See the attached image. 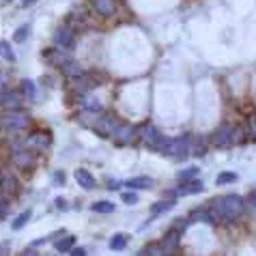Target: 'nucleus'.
I'll list each match as a JSON object with an SVG mask.
<instances>
[{
	"instance_id": "nucleus-1",
	"label": "nucleus",
	"mask_w": 256,
	"mask_h": 256,
	"mask_svg": "<svg viewBox=\"0 0 256 256\" xmlns=\"http://www.w3.org/2000/svg\"><path fill=\"white\" fill-rule=\"evenodd\" d=\"M243 207H246V198H241L237 194H228V196H222V198H215L211 203L209 211L213 217H220V220H226V222H235L243 213Z\"/></svg>"
},
{
	"instance_id": "nucleus-2",
	"label": "nucleus",
	"mask_w": 256,
	"mask_h": 256,
	"mask_svg": "<svg viewBox=\"0 0 256 256\" xmlns=\"http://www.w3.org/2000/svg\"><path fill=\"white\" fill-rule=\"evenodd\" d=\"M28 125H30L28 114L22 110H7V114H2V118H0V127L11 134L24 132V129H28Z\"/></svg>"
},
{
	"instance_id": "nucleus-11",
	"label": "nucleus",
	"mask_w": 256,
	"mask_h": 256,
	"mask_svg": "<svg viewBox=\"0 0 256 256\" xmlns=\"http://www.w3.org/2000/svg\"><path fill=\"white\" fill-rule=\"evenodd\" d=\"M43 56L47 58L52 65H58V67H63L67 61H71V56H69V50H61V47H50V50H43Z\"/></svg>"
},
{
	"instance_id": "nucleus-4",
	"label": "nucleus",
	"mask_w": 256,
	"mask_h": 256,
	"mask_svg": "<svg viewBox=\"0 0 256 256\" xmlns=\"http://www.w3.org/2000/svg\"><path fill=\"white\" fill-rule=\"evenodd\" d=\"M211 144L215 149H226V146L235 144V127L233 125H220L213 134H211Z\"/></svg>"
},
{
	"instance_id": "nucleus-12",
	"label": "nucleus",
	"mask_w": 256,
	"mask_h": 256,
	"mask_svg": "<svg viewBox=\"0 0 256 256\" xmlns=\"http://www.w3.org/2000/svg\"><path fill=\"white\" fill-rule=\"evenodd\" d=\"M0 189H2V194H4V196H13V194H18V189H20L18 179H15L13 174L4 172L2 177H0Z\"/></svg>"
},
{
	"instance_id": "nucleus-29",
	"label": "nucleus",
	"mask_w": 256,
	"mask_h": 256,
	"mask_svg": "<svg viewBox=\"0 0 256 256\" xmlns=\"http://www.w3.org/2000/svg\"><path fill=\"white\" fill-rule=\"evenodd\" d=\"M93 211H95V213H112V211H114V205H112V203H106V200H101V203H95V205H93Z\"/></svg>"
},
{
	"instance_id": "nucleus-26",
	"label": "nucleus",
	"mask_w": 256,
	"mask_h": 256,
	"mask_svg": "<svg viewBox=\"0 0 256 256\" xmlns=\"http://www.w3.org/2000/svg\"><path fill=\"white\" fill-rule=\"evenodd\" d=\"M0 56H2V58H7L9 63H15V52L11 50L9 41H0Z\"/></svg>"
},
{
	"instance_id": "nucleus-36",
	"label": "nucleus",
	"mask_w": 256,
	"mask_h": 256,
	"mask_svg": "<svg viewBox=\"0 0 256 256\" xmlns=\"http://www.w3.org/2000/svg\"><path fill=\"white\" fill-rule=\"evenodd\" d=\"M69 254H71V256H86V254H89V252H86V250L84 248H71V250H69Z\"/></svg>"
},
{
	"instance_id": "nucleus-33",
	"label": "nucleus",
	"mask_w": 256,
	"mask_h": 256,
	"mask_svg": "<svg viewBox=\"0 0 256 256\" xmlns=\"http://www.w3.org/2000/svg\"><path fill=\"white\" fill-rule=\"evenodd\" d=\"M237 181V174L235 172H222L217 177V185H226V183H235Z\"/></svg>"
},
{
	"instance_id": "nucleus-27",
	"label": "nucleus",
	"mask_w": 256,
	"mask_h": 256,
	"mask_svg": "<svg viewBox=\"0 0 256 256\" xmlns=\"http://www.w3.org/2000/svg\"><path fill=\"white\" fill-rule=\"evenodd\" d=\"M125 246H127V235H114L112 239H110V248L112 250H123Z\"/></svg>"
},
{
	"instance_id": "nucleus-42",
	"label": "nucleus",
	"mask_w": 256,
	"mask_h": 256,
	"mask_svg": "<svg viewBox=\"0 0 256 256\" xmlns=\"http://www.w3.org/2000/svg\"><path fill=\"white\" fill-rule=\"evenodd\" d=\"M0 254H7V243H2V246H0Z\"/></svg>"
},
{
	"instance_id": "nucleus-14",
	"label": "nucleus",
	"mask_w": 256,
	"mask_h": 256,
	"mask_svg": "<svg viewBox=\"0 0 256 256\" xmlns=\"http://www.w3.org/2000/svg\"><path fill=\"white\" fill-rule=\"evenodd\" d=\"M179 237H181L179 231H170L164 239H162V250H164V254H170L179 248Z\"/></svg>"
},
{
	"instance_id": "nucleus-30",
	"label": "nucleus",
	"mask_w": 256,
	"mask_h": 256,
	"mask_svg": "<svg viewBox=\"0 0 256 256\" xmlns=\"http://www.w3.org/2000/svg\"><path fill=\"white\" fill-rule=\"evenodd\" d=\"M246 136H248V140H256V116H250L248 118V123H246Z\"/></svg>"
},
{
	"instance_id": "nucleus-16",
	"label": "nucleus",
	"mask_w": 256,
	"mask_h": 256,
	"mask_svg": "<svg viewBox=\"0 0 256 256\" xmlns=\"http://www.w3.org/2000/svg\"><path fill=\"white\" fill-rule=\"evenodd\" d=\"M174 205H177V200H174L172 196H168L166 200H162V203H157V205L151 207V217H153V220H155L157 215H162V213H166V211H170Z\"/></svg>"
},
{
	"instance_id": "nucleus-17",
	"label": "nucleus",
	"mask_w": 256,
	"mask_h": 256,
	"mask_svg": "<svg viewBox=\"0 0 256 256\" xmlns=\"http://www.w3.org/2000/svg\"><path fill=\"white\" fill-rule=\"evenodd\" d=\"M125 185L132 189H151L153 187V179L151 177H134L129 181H125Z\"/></svg>"
},
{
	"instance_id": "nucleus-19",
	"label": "nucleus",
	"mask_w": 256,
	"mask_h": 256,
	"mask_svg": "<svg viewBox=\"0 0 256 256\" xmlns=\"http://www.w3.org/2000/svg\"><path fill=\"white\" fill-rule=\"evenodd\" d=\"M73 246H75V237L73 235H63L58 241H54V248H56V252H61V254H67Z\"/></svg>"
},
{
	"instance_id": "nucleus-32",
	"label": "nucleus",
	"mask_w": 256,
	"mask_h": 256,
	"mask_svg": "<svg viewBox=\"0 0 256 256\" xmlns=\"http://www.w3.org/2000/svg\"><path fill=\"white\" fill-rule=\"evenodd\" d=\"M196 174H198V168H185V170H181V172L177 174V179L183 183V181H189V179H194Z\"/></svg>"
},
{
	"instance_id": "nucleus-23",
	"label": "nucleus",
	"mask_w": 256,
	"mask_h": 256,
	"mask_svg": "<svg viewBox=\"0 0 256 256\" xmlns=\"http://www.w3.org/2000/svg\"><path fill=\"white\" fill-rule=\"evenodd\" d=\"M189 222H213V215L211 211H203V209H196L189 215Z\"/></svg>"
},
{
	"instance_id": "nucleus-5",
	"label": "nucleus",
	"mask_w": 256,
	"mask_h": 256,
	"mask_svg": "<svg viewBox=\"0 0 256 256\" xmlns=\"http://www.w3.org/2000/svg\"><path fill=\"white\" fill-rule=\"evenodd\" d=\"M121 123L114 114H99L97 116V121L93 123V132L97 136H101V138H108V136L114 134V129H116V125Z\"/></svg>"
},
{
	"instance_id": "nucleus-6",
	"label": "nucleus",
	"mask_w": 256,
	"mask_h": 256,
	"mask_svg": "<svg viewBox=\"0 0 256 256\" xmlns=\"http://www.w3.org/2000/svg\"><path fill=\"white\" fill-rule=\"evenodd\" d=\"M54 46L61 47V50H73L75 46V30L71 26H63V28H58L54 32Z\"/></svg>"
},
{
	"instance_id": "nucleus-41",
	"label": "nucleus",
	"mask_w": 256,
	"mask_h": 256,
	"mask_svg": "<svg viewBox=\"0 0 256 256\" xmlns=\"http://www.w3.org/2000/svg\"><path fill=\"white\" fill-rule=\"evenodd\" d=\"M22 2H24V7H30V4L37 2V0H22Z\"/></svg>"
},
{
	"instance_id": "nucleus-24",
	"label": "nucleus",
	"mask_w": 256,
	"mask_h": 256,
	"mask_svg": "<svg viewBox=\"0 0 256 256\" xmlns=\"http://www.w3.org/2000/svg\"><path fill=\"white\" fill-rule=\"evenodd\" d=\"M30 215H32V211L30 209H26V211H22V213L18 215V220L13 222V231H20V228H24L26 224H28V220H30Z\"/></svg>"
},
{
	"instance_id": "nucleus-25",
	"label": "nucleus",
	"mask_w": 256,
	"mask_h": 256,
	"mask_svg": "<svg viewBox=\"0 0 256 256\" xmlns=\"http://www.w3.org/2000/svg\"><path fill=\"white\" fill-rule=\"evenodd\" d=\"M140 256H162L164 254V250H162V243H153V246H146L138 252Z\"/></svg>"
},
{
	"instance_id": "nucleus-3",
	"label": "nucleus",
	"mask_w": 256,
	"mask_h": 256,
	"mask_svg": "<svg viewBox=\"0 0 256 256\" xmlns=\"http://www.w3.org/2000/svg\"><path fill=\"white\" fill-rule=\"evenodd\" d=\"M189 144H192V138H189V136L172 138V140H168V146H166L164 155L174 157V160H183V157L189 155Z\"/></svg>"
},
{
	"instance_id": "nucleus-15",
	"label": "nucleus",
	"mask_w": 256,
	"mask_h": 256,
	"mask_svg": "<svg viewBox=\"0 0 256 256\" xmlns=\"http://www.w3.org/2000/svg\"><path fill=\"white\" fill-rule=\"evenodd\" d=\"M205 189V185L198 181V179H189V181H183L181 187H179V194L189 196V194H200Z\"/></svg>"
},
{
	"instance_id": "nucleus-37",
	"label": "nucleus",
	"mask_w": 256,
	"mask_h": 256,
	"mask_svg": "<svg viewBox=\"0 0 256 256\" xmlns=\"http://www.w3.org/2000/svg\"><path fill=\"white\" fill-rule=\"evenodd\" d=\"M54 181H56V185H65V174L63 172H54Z\"/></svg>"
},
{
	"instance_id": "nucleus-34",
	"label": "nucleus",
	"mask_w": 256,
	"mask_h": 256,
	"mask_svg": "<svg viewBox=\"0 0 256 256\" xmlns=\"http://www.w3.org/2000/svg\"><path fill=\"white\" fill-rule=\"evenodd\" d=\"M7 215H9V200L4 194H0V220H4Z\"/></svg>"
},
{
	"instance_id": "nucleus-35",
	"label": "nucleus",
	"mask_w": 256,
	"mask_h": 256,
	"mask_svg": "<svg viewBox=\"0 0 256 256\" xmlns=\"http://www.w3.org/2000/svg\"><path fill=\"white\" fill-rule=\"evenodd\" d=\"M123 203L125 205H136V203H138V194H136V192H125L123 194Z\"/></svg>"
},
{
	"instance_id": "nucleus-40",
	"label": "nucleus",
	"mask_w": 256,
	"mask_h": 256,
	"mask_svg": "<svg viewBox=\"0 0 256 256\" xmlns=\"http://www.w3.org/2000/svg\"><path fill=\"white\" fill-rule=\"evenodd\" d=\"M108 187H110V189H118V187H121V183H116V181H110V185H108Z\"/></svg>"
},
{
	"instance_id": "nucleus-9",
	"label": "nucleus",
	"mask_w": 256,
	"mask_h": 256,
	"mask_svg": "<svg viewBox=\"0 0 256 256\" xmlns=\"http://www.w3.org/2000/svg\"><path fill=\"white\" fill-rule=\"evenodd\" d=\"M52 142V136L50 134H43V132H37V134H32L28 136V138L24 140V146L26 149H37V151H46L47 146H50Z\"/></svg>"
},
{
	"instance_id": "nucleus-21",
	"label": "nucleus",
	"mask_w": 256,
	"mask_h": 256,
	"mask_svg": "<svg viewBox=\"0 0 256 256\" xmlns=\"http://www.w3.org/2000/svg\"><path fill=\"white\" fill-rule=\"evenodd\" d=\"M13 162H15L18 166H22V168L32 166V153H30V149H22V151H18V153H15V157H13Z\"/></svg>"
},
{
	"instance_id": "nucleus-18",
	"label": "nucleus",
	"mask_w": 256,
	"mask_h": 256,
	"mask_svg": "<svg viewBox=\"0 0 256 256\" xmlns=\"http://www.w3.org/2000/svg\"><path fill=\"white\" fill-rule=\"evenodd\" d=\"M61 69H63V73L67 75V78H78V75H82V73H84L82 65H80L78 61H73V58H71V61L65 63Z\"/></svg>"
},
{
	"instance_id": "nucleus-10",
	"label": "nucleus",
	"mask_w": 256,
	"mask_h": 256,
	"mask_svg": "<svg viewBox=\"0 0 256 256\" xmlns=\"http://www.w3.org/2000/svg\"><path fill=\"white\" fill-rule=\"evenodd\" d=\"M93 11H95L97 15H101V18H110L114 15V11H116V0H89Z\"/></svg>"
},
{
	"instance_id": "nucleus-7",
	"label": "nucleus",
	"mask_w": 256,
	"mask_h": 256,
	"mask_svg": "<svg viewBox=\"0 0 256 256\" xmlns=\"http://www.w3.org/2000/svg\"><path fill=\"white\" fill-rule=\"evenodd\" d=\"M136 136H138V138L142 140V142H144L146 146H149L151 151H153V149H155V144L162 140L160 129H157L155 125H149V123L142 125V127H138V129H136Z\"/></svg>"
},
{
	"instance_id": "nucleus-28",
	"label": "nucleus",
	"mask_w": 256,
	"mask_h": 256,
	"mask_svg": "<svg viewBox=\"0 0 256 256\" xmlns=\"http://www.w3.org/2000/svg\"><path fill=\"white\" fill-rule=\"evenodd\" d=\"M28 32H30V26H28V24L20 26V28L13 32V41H15V43H22V41H26V37H28Z\"/></svg>"
},
{
	"instance_id": "nucleus-22",
	"label": "nucleus",
	"mask_w": 256,
	"mask_h": 256,
	"mask_svg": "<svg viewBox=\"0 0 256 256\" xmlns=\"http://www.w3.org/2000/svg\"><path fill=\"white\" fill-rule=\"evenodd\" d=\"M80 101H82L84 110H95V112H101V103L95 99V97H91L89 93H86L84 97H80Z\"/></svg>"
},
{
	"instance_id": "nucleus-8",
	"label": "nucleus",
	"mask_w": 256,
	"mask_h": 256,
	"mask_svg": "<svg viewBox=\"0 0 256 256\" xmlns=\"http://www.w3.org/2000/svg\"><path fill=\"white\" fill-rule=\"evenodd\" d=\"M112 138H114V142H116L118 146L132 144L134 138H136V127H134V125H129V123H118L116 129H114V134H112Z\"/></svg>"
},
{
	"instance_id": "nucleus-39",
	"label": "nucleus",
	"mask_w": 256,
	"mask_h": 256,
	"mask_svg": "<svg viewBox=\"0 0 256 256\" xmlns=\"http://www.w3.org/2000/svg\"><path fill=\"white\" fill-rule=\"evenodd\" d=\"M246 200H248V203L252 205V207H256V192H252V194H250V196H248Z\"/></svg>"
},
{
	"instance_id": "nucleus-31",
	"label": "nucleus",
	"mask_w": 256,
	"mask_h": 256,
	"mask_svg": "<svg viewBox=\"0 0 256 256\" xmlns=\"http://www.w3.org/2000/svg\"><path fill=\"white\" fill-rule=\"evenodd\" d=\"M205 151H207V146L203 144V140H196L194 144H189V155L200 157V155H205Z\"/></svg>"
},
{
	"instance_id": "nucleus-13",
	"label": "nucleus",
	"mask_w": 256,
	"mask_h": 256,
	"mask_svg": "<svg viewBox=\"0 0 256 256\" xmlns=\"http://www.w3.org/2000/svg\"><path fill=\"white\" fill-rule=\"evenodd\" d=\"M73 177H75V181H78L80 187H84V189L95 187V177H93L89 170H84V168H78V170L73 172Z\"/></svg>"
},
{
	"instance_id": "nucleus-38",
	"label": "nucleus",
	"mask_w": 256,
	"mask_h": 256,
	"mask_svg": "<svg viewBox=\"0 0 256 256\" xmlns=\"http://www.w3.org/2000/svg\"><path fill=\"white\" fill-rule=\"evenodd\" d=\"M56 207H58V209H61V211H65V209H67V203H65V198H56Z\"/></svg>"
},
{
	"instance_id": "nucleus-20",
	"label": "nucleus",
	"mask_w": 256,
	"mask_h": 256,
	"mask_svg": "<svg viewBox=\"0 0 256 256\" xmlns=\"http://www.w3.org/2000/svg\"><path fill=\"white\" fill-rule=\"evenodd\" d=\"M18 91H20L22 97H26V99H35L37 97V86L32 84V80H22Z\"/></svg>"
}]
</instances>
